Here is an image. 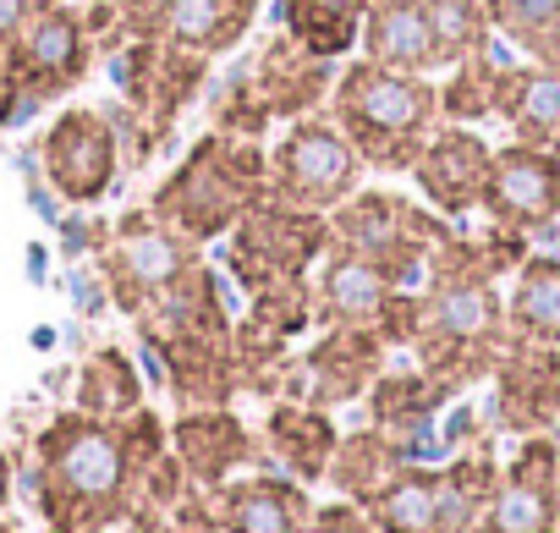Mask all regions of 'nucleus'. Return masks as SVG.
I'll use <instances>...</instances> for the list:
<instances>
[{"label": "nucleus", "mask_w": 560, "mask_h": 533, "mask_svg": "<svg viewBox=\"0 0 560 533\" xmlns=\"http://www.w3.org/2000/svg\"><path fill=\"white\" fill-rule=\"evenodd\" d=\"M527 258V236L489 225L483 236H451L429 276L418 287V331L407 341V352L418 358V369L462 396L467 385L489 380L494 358L505 352L511 331H505V298L494 292V281Z\"/></svg>", "instance_id": "1"}, {"label": "nucleus", "mask_w": 560, "mask_h": 533, "mask_svg": "<svg viewBox=\"0 0 560 533\" xmlns=\"http://www.w3.org/2000/svg\"><path fill=\"white\" fill-rule=\"evenodd\" d=\"M165 451V424L149 407L127 418L56 413L34 440V506L50 528H116Z\"/></svg>", "instance_id": "2"}, {"label": "nucleus", "mask_w": 560, "mask_h": 533, "mask_svg": "<svg viewBox=\"0 0 560 533\" xmlns=\"http://www.w3.org/2000/svg\"><path fill=\"white\" fill-rule=\"evenodd\" d=\"M264 198H269V165H264L258 138H236V132H220L214 127L154 187L149 215L165 231H176L192 247H203L214 236H231Z\"/></svg>", "instance_id": "3"}, {"label": "nucleus", "mask_w": 560, "mask_h": 533, "mask_svg": "<svg viewBox=\"0 0 560 533\" xmlns=\"http://www.w3.org/2000/svg\"><path fill=\"white\" fill-rule=\"evenodd\" d=\"M330 121L352 138L369 171L407 176L440 127V89L418 72H390L352 56L330 83Z\"/></svg>", "instance_id": "4"}, {"label": "nucleus", "mask_w": 560, "mask_h": 533, "mask_svg": "<svg viewBox=\"0 0 560 533\" xmlns=\"http://www.w3.org/2000/svg\"><path fill=\"white\" fill-rule=\"evenodd\" d=\"M494 484H500V462L489 440H478L445 467L407 462L385 489L363 500V511L374 533H478Z\"/></svg>", "instance_id": "5"}, {"label": "nucleus", "mask_w": 560, "mask_h": 533, "mask_svg": "<svg viewBox=\"0 0 560 533\" xmlns=\"http://www.w3.org/2000/svg\"><path fill=\"white\" fill-rule=\"evenodd\" d=\"M451 220L440 209H429L423 198H401L390 187H358L336 215H330V247L358 253L363 264H374L380 276H390L396 287L418 292L434 253L451 242Z\"/></svg>", "instance_id": "6"}, {"label": "nucleus", "mask_w": 560, "mask_h": 533, "mask_svg": "<svg viewBox=\"0 0 560 533\" xmlns=\"http://www.w3.org/2000/svg\"><path fill=\"white\" fill-rule=\"evenodd\" d=\"M264 165H269V204L314 209V215H336L363 187L369 171L352 138L330 116L287 121V132L264 149Z\"/></svg>", "instance_id": "7"}, {"label": "nucleus", "mask_w": 560, "mask_h": 533, "mask_svg": "<svg viewBox=\"0 0 560 533\" xmlns=\"http://www.w3.org/2000/svg\"><path fill=\"white\" fill-rule=\"evenodd\" d=\"M330 83H336L330 61L308 56L303 45L280 34L253 56V67L242 78L225 83V94L214 105V127L236 132V138H258L269 121H298L319 100H330Z\"/></svg>", "instance_id": "8"}, {"label": "nucleus", "mask_w": 560, "mask_h": 533, "mask_svg": "<svg viewBox=\"0 0 560 533\" xmlns=\"http://www.w3.org/2000/svg\"><path fill=\"white\" fill-rule=\"evenodd\" d=\"M330 242V220L314 209H287V204H258L225 242V264L236 270V281L258 298V292H280V287H303L314 281V264Z\"/></svg>", "instance_id": "9"}, {"label": "nucleus", "mask_w": 560, "mask_h": 533, "mask_svg": "<svg viewBox=\"0 0 560 533\" xmlns=\"http://www.w3.org/2000/svg\"><path fill=\"white\" fill-rule=\"evenodd\" d=\"M209 61L192 56V50H176L165 39H132L121 56H116V83L127 94V121H132V138L143 143H160L165 127L176 121V111L198 94Z\"/></svg>", "instance_id": "10"}, {"label": "nucleus", "mask_w": 560, "mask_h": 533, "mask_svg": "<svg viewBox=\"0 0 560 533\" xmlns=\"http://www.w3.org/2000/svg\"><path fill=\"white\" fill-rule=\"evenodd\" d=\"M94 67V28L78 7H45L7 50V72L23 94V105H39V100H56V94H72Z\"/></svg>", "instance_id": "11"}, {"label": "nucleus", "mask_w": 560, "mask_h": 533, "mask_svg": "<svg viewBox=\"0 0 560 533\" xmlns=\"http://www.w3.org/2000/svg\"><path fill=\"white\" fill-rule=\"evenodd\" d=\"M39 165L45 182L67 198V204H100L116 176H121V132L110 111L94 105H72L50 121L45 143H39Z\"/></svg>", "instance_id": "12"}, {"label": "nucleus", "mask_w": 560, "mask_h": 533, "mask_svg": "<svg viewBox=\"0 0 560 533\" xmlns=\"http://www.w3.org/2000/svg\"><path fill=\"white\" fill-rule=\"evenodd\" d=\"M489 424L516 440L560 429V347L505 341L489 369Z\"/></svg>", "instance_id": "13"}, {"label": "nucleus", "mask_w": 560, "mask_h": 533, "mask_svg": "<svg viewBox=\"0 0 560 533\" xmlns=\"http://www.w3.org/2000/svg\"><path fill=\"white\" fill-rule=\"evenodd\" d=\"M187 264H198V247H192L187 236L165 231V225L143 209V215H127L121 231H116V242L105 247V281H110L116 303L143 320V314L165 298V287L187 270Z\"/></svg>", "instance_id": "14"}, {"label": "nucleus", "mask_w": 560, "mask_h": 533, "mask_svg": "<svg viewBox=\"0 0 560 533\" xmlns=\"http://www.w3.org/2000/svg\"><path fill=\"white\" fill-rule=\"evenodd\" d=\"M489 225L516 231V236H538L560 220V154L555 149H533V143H500L489 160V182H483V204Z\"/></svg>", "instance_id": "15"}, {"label": "nucleus", "mask_w": 560, "mask_h": 533, "mask_svg": "<svg viewBox=\"0 0 560 533\" xmlns=\"http://www.w3.org/2000/svg\"><path fill=\"white\" fill-rule=\"evenodd\" d=\"M478 533H560V445L533 434L500 467V484L483 506Z\"/></svg>", "instance_id": "16"}, {"label": "nucleus", "mask_w": 560, "mask_h": 533, "mask_svg": "<svg viewBox=\"0 0 560 533\" xmlns=\"http://www.w3.org/2000/svg\"><path fill=\"white\" fill-rule=\"evenodd\" d=\"M489 160H494V143L478 138V127L440 121L407 176H412V187H418V198L429 209H440L445 220H462V215H472L483 204Z\"/></svg>", "instance_id": "17"}, {"label": "nucleus", "mask_w": 560, "mask_h": 533, "mask_svg": "<svg viewBox=\"0 0 560 533\" xmlns=\"http://www.w3.org/2000/svg\"><path fill=\"white\" fill-rule=\"evenodd\" d=\"M385 352H390V341L374 325H330L308 347V358H298V369H303L298 402L347 407V402L369 396L385 374Z\"/></svg>", "instance_id": "18"}, {"label": "nucleus", "mask_w": 560, "mask_h": 533, "mask_svg": "<svg viewBox=\"0 0 560 533\" xmlns=\"http://www.w3.org/2000/svg\"><path fill=\"white\" fill-rule=\"evenodd\" d=\"M220 533H308L314 495L292 473H236L220 489H203Z\"/></svg>", "instance_id": "19"}, {"label": "nucleus", "mask_w": 560, "mask_h": 533, "mask_svg": "<svg viewBox=\"0 0 560 533\" xmlns=\"http://www.w3.org/2000/svg\"><path fill=\"white\" fill-rule=\"evenodd\" d=\"M171 456L198 489H220L258 462V445H253V429L231 407H192V413H176L171 424Z\"/></svg>", "instance_id": "20"}, {"label": "nucleus", "mask_w": 560, "mask_h": 533, "mask_svg": "<svg viewBox=\"0 0 560 533\" xmlns=\"http://www.w3.org/2000/svg\"><path fill=\"white\" fill-rule=\"evenodd\" d=\"M401 292L407 287H396L374 264H363L358 253H341L330 242L314 264V320H325V325H380Z\"/></svg>", "instance_id": "21"}, {"label": "nucleus", "mask_w": 560, "mask_h": 533, "mask_svg": "<svg viewBox=\"0 0 560 533\" xmlns=\"http://www.w3.org/2000/svg\"><path fill=\"white\" fill-rule=\"evenodd\" d=\"M358 56L380 61L390 72H418V78L445 72L440 34L429 23L423 0H374L369 18H363V34H358Z\"/></svg>", "instance_id": "22"}, {"label": "nucleus", "mask_w": 560, "mask_h": 533, "mask_svg": "<svg viewBox=\"0 0 560 533\" xmlns=\"http://www.w3.org/2000/svg\"><path fill=\"white\" fill-rule=\"evenodd\" d=\"M154 352L165 363V380H171V396L182 413L225 407L242 391L231 336H154Z\"/></svg>", "instance_id": "23"}, {"label": "nucleus", "mask_w": 560, "mask_h": 533, "mask_svg": "<svg viewBox=\"0 0 560 533\" xmlns=\"http://www.w3.org/2000/svg\"><path fill=\"white\" fill-rule=\"evenodd\" d=\"M264 445L280 462V473H292L303 484H319L330 473V456L341 445V429L330 418V407L314 402H275L264 418Z\"/></svg>", "instance_id": "24"}, {"label": "nucleus", "mask_w": 560, "mask_h": 533, "mask_svg": "<svg viewBox=\"0 0 560 533\" xmlns=\"http://www.w3.org/2000/svg\"><path fill=\"white\" fill-rule=\"evenodd\" d=\"M494 116L516 132V143L560 154V72L538 61H505L494 89Z\"/></svg>", "instance_id": "25"}, {"label": "nucleus", "mask_w": 560, "mask_h": 533, "mask_svg": "<svg viewBox=\"0 0 560 533\" xmlns=\"http://www.w3.org/2000/svg\"><path fill=\"white\" fill-rule=\"evenodd\" d=\"M445 402H451V391H440L418 363H412V369H385L380 385L369 391L374 429H385L390 440H401L412 456H418V445L434 434V418H440Z\"/></svg>", "instance_id": "26"}, {"label": "nucleus", "mask_w": 560, "mask_h": 533, "mask_svg": "<svg viewBox=\"0 0 560 533\" xmlns=\"http://www.w3.org/2000/svg\"><path fill=\"white\" fill-rule=\"evenodd\" d=\"M505 331L511 341L560 347V253H527L505 292Z\"/></svg>", "instance_id": "27"}, {"label": "nucleus", "mask_w": 560, "mask_h": 533, "mask_svg": "<svg viewBox=\"0 0 560 533\" xmlns=\"http://www.w3.org/2000/svg\"><path fill=\"white\" fill-rule=\"evenodd\" d=\"M275 7L292 45H303L319 61H341L358 50V34L374 0H275Z\"/></svg>", "instance_id": "28"}, {"label": "nucleus", "mask_w": 560, "mask_h": 533, "mask_svg": "<svg viewBox=\"0 0 560 533\" xmlns=\"http://www.w3.org/2000/svg\"><path fill=\"white\" fill-rule=\"evenodd\" d=\"M258 7H264V0H182L160 39L176 45V50H192V56L214 61V56L236 50L253 34Z\"/></svg>", "instance_id": "29"}, {"label": "nucleus", "mask_w": 560, "mask_h": 533, "mask_svg": "<svg viewBox=\"0 0 560 533\" xmlns=\"http://www.w3.org/2000/svg\"><path fill=\"white\" fill-rule=\"evenodd\" d=\"M407 462H418L401 440H390L385 429H352V434H341V445H336V456H330V484L341 489V500H352V506H363L374 489H385Z\"/></svg>", "instance_id": "30"}, {"label": "nucleus", "mask_w": 560, "mask_h": 533, "mask_svg": "<svg viewBox=\"0 0 560 533\" xmlns=\"http://www.w3.org/2000/svg\"><path fill=\"white\" fill-rule=\"evenodd\" d=\"M483 12L494 34L522 50V61L560 72V0H483Z\"/></svg>", "instance_id": "31"}, {"label": "nucleus", "mask_w": 560, "mask_h": 533, "mask_svg": "<svg viewBox=\"0 0 560 533\" xmlns=\"http://www.w3.org/2000/svg\"><path fill=\"white\" fill-rule=\"evenodd\" d=\"M143 407V380L132 369V358L121 347H100L83 369H78V413L94 418H127Z\"/></svg>", "instance_id": "32"}, {"label": "nucleus", "mask_w": 560, "mask_h": 533, "mask_svg": "<svg viewBox=\"0 0 560 533\" xmlns=\"http://www.w3.org/2000/svg\"><path fill=\"white\" fill-rule=\"evenodd\" d=\"M500 45H505V39H494L489 50H478V56H467V61L451 67V78H445V89H440V121L478 127V121L494 116V89H500V67H505Z\"/></svg>", "instance_id": "33"}, {"label": "nucleus", "mask_w": 560, "mask_h": 533, "mask_svg": "<svg viewBox=\"0 0 560 533\" xmlns=\"http://www.w3.org/2000/svg\"><path fill=\"white\" fill-rule=\"evenodd\" d=\"M423 7H429V23L440 34L445 67H456V61H467V56H478L500 39L489 12H483V0H423Z\"/></svg>", "instance_id": "34"}, {"label": "nucleus", "mask_w": 560, "mask_h": 533, "mask_svg": "<svg viewBox=\"0 0 560 533\" xmlns=\"http://www.w3.org/2000/svg\"><path fill=\"white\" fill-rule=\"evenodd\" d=\"M116 7V39H160L182 0H110Z\"/></svg>", "instance_id": "35"}, {"label": "nucleus", "mask_w": 560, "mask_h": 533, "mask_svg": "<svg viewBox=\"0 0 560 533\" xmlns=\"http://www.w3.org/2000/svg\"><path fill=\"white\" fill-rule=\"evenodd\" d=\"M308 533H374V522H369L363 506H352V500H330V506L314 511Z\"/></svg>", "instance_id": "36"}, {"label": "nucleus", "mask_w": 560, "mask_h": 533, "mask_svg": "<svg viewBox=\"0 0 560 533\" xmlns=\"http://www.w3.org/2000/svg\"><path fill=\"white\" fill-rule=\"evenodd\" d=\"M45 7H61V0H0V56L12 50V39H18Z\"/></svg>", "instance_id": "37"}, {"label": "nucleus", "mask_w": 560, "mask_h": 533, "mask_svg": "<svg viewBox=\"0 0 560 533\" xmlns=\"http://www.w3.org/2000/svg\"><path fill=\"white\" fill-rule=\"evenodd\" d=\"M18 105H23V94H18V83H12V72H7V56H0V121H12Z\"/></svg>", "instance_id": "38"}, {"label": "nucleus", "mask_w": 560, "mask_h": 533, "mask_svg": "<svg viewBox=\"0 0 560 533\" xmlns=\"http://www.w3.org/2000/svg\"><path fill=\"white\" fill-rule=\"evenodd\" d=\"M7 500H12V456L0 451V511H7Z\"/></svg>", "instance_id": "39"}, {"label": "nucleus", "mask_w": 560, "mask_h": 533, "mask_svg": "<svg viewBox=\"0 0 560 533\" xmlns=\"http://www.w3.org/2000/svg\"><path fill=\"white\" fill-rule=\"evenodd\" d=\"M50 533H110V528H50Z\"/></svg>", "instance_id": "40"}, {"label": "nucleus", "mask_w": 560, "mask_h": 533, "mask_svg": "<svg viewBox=\"0 0 560 533\" xmlns=\"http://www.w3.org/2000/svg\"><path fill=\"white\" fill-rule=\"evenodd\" d=\"M0 533H18V528H12V522H0Z\"/></svg>", "instance_id": "41"}]
</instances>
